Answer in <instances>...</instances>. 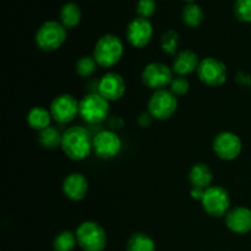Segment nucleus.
Masks as SVG:
<instances>
[{
    "mask_svg": "<svg viewBox=\"0 0 251 251\" xmlns=\"http://www.w3.org/2000/svg\"><path fill=\"white\" fill-rule=\"evenodd\" d=\"M178 46H179V34L176 33L174 29H168V31L164 32L161 39V47L162 49H163V51L174 55V54L176 53Z\"/></svg>",
    "mask_w": 251,
    "mask_h": 251,
    "instance_id": "26",
    "label": "nucleus"
},
{
    "mask_svg": "<svg viewBox=\"0 0 251 251\" xmlns=\"http://www.w3.org/2000/svg\"><path fill=\"white\" fill-rule=\"evenodd\" d=\"M136 12L139 17L149 20L156 12V1L154 0H139L136 5Z\"/></svg>",
    "mask_w": 251,
    "mask_h": 251,
    "instance_id": "28",
    "label": "nucleus"
},
{
    "mask_svg": "<svg viewBox=\"0 0 251 251\" xmlns=\"http://www.w3.org/2000/svg\"><path fill=\"white\" fill-rule=\"evenodd\" d=\"M242 140L232 131H222L215 137L212 149L215 153L225 161L235 159L242 152Z\"/></svg>",
    "mask_w": 251,
    "mask_h": 251,
    "instance_id": "10",
    "label": "nucleus"
},
{
    "mask_svg": "<svg viewBox=\"0 0 251 251\" xmlns=\"http://www.w3.org/2000/svg\"><path fill=\"white\" fill-rule=\"evenodd\" d=\"M198 75L205 85L218 87L227 81V66L218 59L210 56L200 61Z\"/></svg>",
    "mask_w": 251,
    "mask_h": 251,
    "instance_id": "8",
    "label": "nucleus"
},
{
    "mask_svg": "<svg viewBox=\"0 0 251 251\" xmlns=\"http://www.w3.org/2000/svg\"><path fill=\"white\" fill-rule=\"evenodd\" d=\"M77 244V238L70 230H64L59 233L53 242L54 251H73Z\"/></svg>",
    "mask_w": 251,
    "mask_h": 251,
    "instance_id": "24",
    "label": "nucleus"
},
{
    "mask_svg": "<svg viewBox=\"0 0 251 251\" xmlns=\"http://www.w3.org/2000/svg\"><path fill=\"white\" fill-rule=\"evenodd\" d=\"M123 54L124 46L119 37L114 34H104L96 43L93 58L102 68H112L119 63Z\"/></svg>",
    "mask_w": 251,
    "mask_h": 251,
    "instance_id": "2",
    "label": "nucleus"
},
{
    "mask_svg": "<svg viewBox=\"0 0 251 251\" xmlns=\"http://www.w3.org/2000/svg\"><path fill=\"white\" fill-rule=\"evenodd\" d=\"M51 118L53 117L50 114V110L46 109L44 107H33L27 114V124L32 129L42 131L50 126Z\"/></svg>",
    "mask_w": 251,
    "mask_h": 251,
    "instance_id": "19",
    "label": "nucleus"
},
{
    "mask_svg": "<svg viewBox=\"0 0 251 251\" xmlns=\"http://www.w3.org/2000/svg\"><path fill=\"white\" fill-rule=\"evenodd\" d=\"M77 244L83 251H103L107 245V234L100 223L86 221L76 229Z\"/></svg>",
    "mask_w": 251,
    "mask_h": 251,
    "instance_id": "3",
    "label": "nucleus"
},
{
    "mask_svg": "<svg viewBox=\"0 0 251 251\" xmlns=\"http://www.w3.org/2000/svg\"><path fill=\"white\" fill-rule=\"evenodd\" d=\"M80 117L90 124L103 122L109 114V102L100 93L87 95L80 100Z\"/></svg>",
    "mask_w": 251,
    "mask_h": 251,
    "instance_id": "6",
    "label": "nucleus"
},
{
    "mask_svg": "<svg viewBox=\"0 0 251 251\" xmlns=\"http://www.w3.org/2000/svg\"><path fill=\"white\" fill-rule=\"evenodd\" d=\"M60 24L68 28H74L81 21V9L75 2H66L60 10Z\"/></svg>",
    "mask_w": 251,
    "mask_h": 251,
    "instance_id": "20",
    "label": "nucleus"
},
{
    "mask_svg": "<svg viewBox=\"0 0 251 251\" xmlns=\"http://www.w3.org/2000/svg\"><path fill=\"white\" fill-rule=\"evenodd\" d=\"M226 225L237 234H247L251 230V210L248 207L233 208L226 215Z\"/></svg>",
    "mask_w": 251,
    "mask_h": 251,
    "instance_id": "15",
    "label": "nucleus"
},
{
    "mask_svg": "<svg viewBox=\"0 0 251 251\" xmlns=\"http://www.w3.org/2000/svg\"><path fill=\"white\" fill-rule=\"evenodd\" d=\"M98 93L108 102L118 100L125 93V81L118 73H107L102 76L98 83Z\"/></svg>",
    "mask_w": 251,
    "mask_h": 251,
    "instance_id": "14",
    "label": "nucleus"
},
{
    "mask_svg": "<svg viewBox=\"0 0 251 251\" xmlns=\"http://www.w3.org/2000/svg\"><path fill=\"white\" fill-rule=\"evenodd\" d=\"M36 44L41 50L53 51L60 48L66 39V28L58 21H47L36 33Z\"/></svg>",
    "mask_w": 251,
    "mask_h": 251,
    "instance_id": "4",
    "label": "nucleus"
},
{
    "mask_svg": "<svg viewBox=\"0 0 251 251\" xmlns=\"http://www.w3.org/2000/svg\"><path fill=\"white\" fill-rule=\"evenodd\" d=\"M181 19L186 26L194 28V27L200 26L201 22L203 21V11L198 4L189 2L184 6L183 12H181Z\"/></svg>",
    "mask_w": 251,
    "mask_h": 251,
    "instance_id": "22",
    "label": "nucleus"
},
{
    "mask_svg": "<svg viewBox=\"0 0 251 251\" xmlns=\"http://www.w3.org/2000/svg\"><path fill=\"white\" fill-rule=\"evenodd\" d=\"M126 251H156V244L150 235L134 233L127 240Z\"/></svg>",
    "mask_w": 251,
    "mask_h": 251,
    "instance_id": "21",
    "label": "nucleus"
},
{
    "mask_svg": "<svg viewBox=\"0 0 251 251\" xmlns=\"http://www.w3.org/2000/svg\"><path fill=\"white\" fill-rule=\"evenodd\" d=\"M213 180V174L210 167L205 163L194 164L193 168L189 173V181L193 185V188H199L206 190L210 188Z\"/></svg>",
    "mask_w": 251,
    "mask_h": 251,
    "instance_id": "18",
    "label": "nucleus"
},
{
    "mask_svg": "<svg viewBox=\"0 0 251 251\" xmlns=\"http://www.w3.org/2000/svg\"><path fill=\"white\" fill-rule=\"evenodd\" d=\"M203 193H205V190H203V189H199V188L191 189V196H193L194 199H196V200L201 201V199H202V196H203Z\"/></svg>",
    "mask_w": 251,
    "mask_h": 251,
    "instance_id": "30",
    "label": "nucleus"
},
{
    "mask_svg": "<svg viewBox=\"0 0 251 251\" xmlns=\"http://www.w3.org/2000/svg\"><path fill=\"white\" fill-rule=\"evenodd\" d=\"M49 110L55 122L66 124L73 122L80 113V102L74 96L65 93L54 98Z\"/></svg>",
    "mask_w": 251,
    "mask_h": 251,
    "instance_id": "9",
    "label": "nucleus"
},
{
    "mask_svg": "<svg viewBox=\"0 0 251 251\" xmlns=\"http://www.w3.org/2000/svg\"><path fill=\"white\" fill-rule=\"evenodd\" d=\"M234 15L239 21L251 22V0H235Z\"/></svg>",
    "mask_w": 251,
    "mask_h": 251,
    "instance_id": "27",
    "label": "nucleus"
},
{
    "mask_svg": "<svg viewBox=\"0 0 251 251\" xmlns=\"http://www.w3.org/2000/svg\"><path fill=\"white\" fill-rule=\"evenodd\" d=\"M178 98L172 91L158 90L149 100V114L157 120H167L176 112Z\"/></svg>",
    "mask_w": 251,
    "mask_h": 251,
    "instance_id": "7",
    "label": "nucleus"
},
{
    "mask_svg": "<svg viewBox=\"0 0 251 251\" xmlns=\"http://www.w3.org/2000/svg\"><path fill=\"white\" fill-rule=\"evenodd\" d=\"M185 1H189V2H193L194 0H185Z\"/></svg>",
    "mask_w": 251,
    "mask_h": 251,
    "instance_id": "31",
    "label": "nucleus"
},
{
    "mask_svg": "<svg viewBox=\"0 0 251 251\" xmlns=\"http://www.w3.org/2000/svg\"><path fill=\"white\" fill-rule=\"evenodd\" d=\"M200 60L195 51L186 49V50L179 51L176 55L173 61V71L178 74V76H186L198 71Z\"/></svg>",
    "mask_w": 251,
    "mask_h": 251,
    "instance_id": "17",
    "label": "nucleus"
},
{
    "mask_svg": "<svg viewBox=\"0 0 251 251\" xmlns=\"http://www.w3.org/2000/svg\"><path fill=\"white\" fill-rule=\"evenodd\" d=\"M61 150L73 161H82L90 156L93 150V140L87 129L71 126L63 134Z\"/></svg>",
    "mask_w": 251,
    "mask_h": 251,
    "instance_id": "1",
    "label": "nucleus"
},
{
    "mask_svg": "<svg viewBox=\"0 0 251 251\" xmlns=\"http://www.w3.org/2000/svg\"><path fill=\"white\" fill-rule=\"evenodd\" d=\"M171 91L172 93H174L176 96H184L189 92V88H190V83L186 80L184 76H176L173 77L171 82Z\"/></svg>",
    "mask_w": 251,
    "mask_h": 251,
    "instance_id": "29",
    "label": "nucleus"
},
{
    "mask_svg": "<svg viewBox=\"0 0 251 251\" xmlns=\"http://www.w3.org/2000/svg\"><path fill=\"white\" fill-rule=\"evenodd\" d=\"M173 77V71L163 63H151L142 71V82L156 91L171 85Z\"/></svg>",
    "mask_w": 251,
    "mask_h": 251,
    "instance_id": "11",
    "label": "nucleus"
},
{
    "mask_svg": "<svg viewBox=\"0 0 251 251\" xmlns=\"http://www.w3.org/2000/svg\"><path fill=\"white\" fill-rule=\"evenodd\" d=\"M201 205L207 215L212 217H222L229 212V193L220 185H211L203 193Z\"/></svg>",
    "mask_w": 251,
    "mask_h": 251,
    "instance_id": "5",
    "label": "nucleus"
},
{
    "mask_svg": "<svg viewBox=\"0 0 251 251\" xmlns=\"http://www.w3.org/2000/svg\"><path fill=\"white\" fill-rule=\"evenodd\" d=\"M97 65V61H96L93 56H81L77 60V63H76V73L80 76H82V77H88V76H91L95 73Z\"/></svg>",
    "mask_w": 251,
    "mask_h": 251,
    "instance_id": "25",
    "label": "nucleus"
},
{
    "mask_svg": "<svg viewBox=\"0 0 251 251\" xmlns=\"http://www.w3.org/2000/svg\"><path fill=\"white\" fill-rule=\"evenodd\" d=\"M61 140L63 135L54 126H48L47 129L42 130L39 134V142L44 149L54 150L58 146H61Z\"/></svg>",
    "mask_w": 251,
    "mask_h": 251,
    "instance_id": "23",
    "label": "nucleus"
},
{
    "mask_svg": "<svg viewBox=\"0 0 251 251\" xmlns=\"http://www.w3.org/2000/svg\"><path fill=\"white\" fill-rule=\"evenodd\" d=\"M153 36V27L151 22L142 17H136L127 25L126 37L135 48H144L151 42Z\"/></svg>",
    "mask_w": 251,
    "mask_h": 251,
    "instance_id": "13",
    "label": "nucleus"
},
{
    "mask_svg": "<svg viewBox=\"0 0 251 251\" xmlns=\"http://www.w3.org/2000/svg\"><path fill=\"white\" fill-rule=\"evenodd\" d=\"M122 150V140L110 130L100 131L93 137V151L97 157L103 159L113 158Z\"/></svg>",
    "mask_w": 251,
    "mask_h": 251,
    "instance_id": "12",
    "label": "nucleus"
},
{
    "mask_svg": "<svg viewBox=\"0 0 251 251\" xmlns=\"http://www.w3.org/2000/svg\"><path fill=\"white\" fill-rule=\"evenodd\" d=\"M63 191L66 198L73 201H80L87 195L88 181L81 173L69 174L63 183Z\"/></svg>",
    "mask_w": 251,
    "mask_h": 251,
    "instance_id": "16",
    "label": "nucleus"
}]
</instances>
